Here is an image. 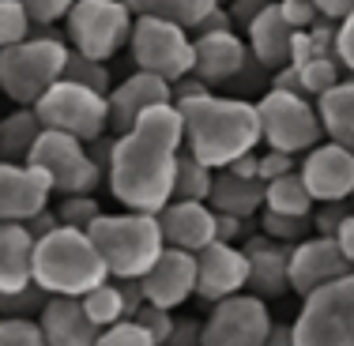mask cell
I'll return each mask as SVG.
<instances>
[{
	"label": "cell",
	"instance_id": "cell-41",
	"mask_svg": "<svg viewBox=\"0 0 354 346\" xmlns=\"http://www.w3.org/2000/svg\"><path fill=\"white\" fill-rule=\"evenodd\" d=\"M332 57L343 72L354 68V15H343L335 19V30H332Z\"/></svg>",
	"mask_w": 354,
	"mask_h": 346
},
{
	"label": "cell",
	"instance_id": "cell-3",
	"mask_svg": "<svg viewBox=\"0 0 354 346\" xmlns=\"http://www.w3.org/2000/svg\"><path fill=\"white\" fill-rule=\"evenodd\" d=\"M30 278L46 294H72V298H80L83 290L109 278V271H106L102 256H98L95 241L87 238V230L57 222L53 230L35 238V244H30Z\"/></svg>",
	"mask_w": 354,
	"mask_h": 346
},
{
	"label": "cell",
	"instance_id": "cell-20",
	"mask_svg": "<svg viewBox=\"0 0 354 346\" xmlns=\"http://www.w3.org/2000/svg\"><path fill=\"white\" fill-rule=\"evenodd\" d=\"M245 290L257 294L264 301H275L286 294V256H290V244L275 241L268 233H249L245 244Z\"/></svg>",
	"mask_w": 354,
	"mask_h": 346
},
{
	"label": "cell",
	"instance_id": "cell-52",
	"mask_svg": "<svg viewBox=\"0 0 354 346\" xmlns=\"http://www.w3.org/2000/svg\"><path fill=\"white\" fill-rule=\"evenodd\" d=\"M268 346H286V343H290V324H275V320H272V324H268V339H264Z\"/></svg>",
	"mask_w": 354,
	"mask_h": 346
},
{
	"label": "cell",
	"instance_id": "cell-14",
	"mask_svg": "<svg viewBox=\"0 0 354 346\" xmlns=\"http://www.w3.org/2000/svg\"><path fill=\"white\" fill-rule=\"evenodd\" d=\"M298 177L309 189L313 204L320 200H351L354 192V155L347 143L317 140L309 151H301Z\"/></svg>",
	"mask_w": 354,
	"mask_h": 346
},
{
	"label": "cell",
	"instance_id": "cell-40",
	"mask_svg": "<svg viewBox=\"0 0 354 346\" xmlns=\"http://www.w3.org/2000/svg\"><path fill=\"white\" fill-rule=\"evenodd\" d=\"M132 320H136L143 331L151 335V346H158V343H166V335H170L174 309H162V305H151V301H143V305L132 312Z\"/></svg>",
	"mask_w": 354,
	"mask_h": 346
},
{
	"label": "cell",
	"instance_id": "cell-28",
	"mask_svg": "<svg viewBox=\"0 0 354 346\" xmlns=\"http://www.w3.org/2000/svg\"><path fill=\"white\" fill-rule=\"evenodd\" d=\"M264 207L279 211V215H309V211H313V196H309V189L301 184L298 170L264 181Z\"/></svg>",
	"mask_w": 354,
	"mask_h": 346
},
{
	"label": "cell",
	"instance_id": "cell-1",
	"mask_svg": "<svg viewBox=\"0 0 354 346\" xmlns=\"http://www.w3.org/2000/svg\"><path fill=\"white\" fill-rule=\"evenodd\" d=\"M181 151V113L174 102L143 109L124 132H113L102 177L129 211L155 215L174 196V162Z\"/></svg>",
	"mask_w": 354,
	"mask_h": 346
},
{
	"label": "cell",
	"instance_id": "cell-13",
	"mask_svg": "<svg viewBox=\"0 0 354 346\" xmlns=\"http://www.w3.org/2000/svg\"><path fill=\"white\" fill-rule=\"evenodd\" d=\"M339 275H351V260L339 252L332 233H306L290 244L286 256V294H309L317 286L332 282Z\"/></svg>",
	"mask_w": 354,
	"mask_h": 346
},
{
	"label": "cell",
	"instance_id": "cell-25",
	"mask_svg": "<svg viewBox=\"0 0 354 346\" xmlns=\"http://www.w3.org/2000/svg\"><path fill=\"white\" fill-rule=\"evenodd\" d=\"M313 109H317L324 140H335V143H347L351 147V140H354V83H351V75L332 83L320 95H313Z\"/></svg>",
	"mask_w": 354,
	"mask_h": 346
},
{
	"label": "cell",
	"instance_id": "cell-46",
	"mask_svg": "<svg viewBox=\"0 0 354 346\" xmlns=\"http://www.w3.org/2000/svg\"><path fill=\"white\" fill-rule=\"evenodd\" d=\"M215 238H218V241H234V244H238L241 238H249V218H241V215H226V211H215Z\"/></svg>",
	"mask_w": 354,
	"mask_h": 346
},
{
	"label": "cell",
	"instance_id": "cell-33",
	"mask_svg": "<svg viewBox=\"0 0 354 346\" xmlns=\"http://www.w3.org/2000/svg\"><path fill=\"white\" fill-rule=\"evenodd\" d=\"M347 75H351V72H343L339 64H335L332 53L309 57V61L298 64V79H301V95H306V98H313V95H320V90H328L332 83L347 79Z\"/></svg>",
	"mask_w": 354,
	"mask_h": 346
},
{
	"label": "cell",
	"instance_id": "cell-44",
	"mask_svg": "<svg viewBox=\"0 0 354 346\" xmlns=\"http://www.w3.org/2000/svg\"><path fill=\"white\" fill-rule=\"evenodd\" d=\"M23 8H27V15L35 19V27H53V23L64 19V12H68L72 0H19Z\"/></svg>",
	"mask_w": 354,
	"mask_h": 346
},
{
	"label": "cell",
	"instance_id": "cell-38",
	"mask_svg": "<svg viewBox=\"0 0 354 346\" xmlns=\"http://www.w3.org/2000/svg\"><path fill=\"white\" fill-rule=\"evenodd\" d=\"M95 346H151V335L143 331L132 316H121V320H113V324L98 327Z\"/></svg>",
	"mask_w": 354,
	"mask_h": 346
},
{
	"label": "cell",
	"instance_id": "cell-6",
	"mask_svg": "<svg viewBox=\"0 0 354 346\" xmlns=\"http://www.w3.org/2000/svg\"><path fill=\"white\" fill-rule=\"evenodd\" d=\"M294 346H351L354 343V275H339L301 294V312L290 324Z\"/></svg>",
	"mask_w": 354,
	"mask_h": 346
},
{
	"label": "cell",
	"instance_id": "cell-34",
	"mask_svg": "<svg viewBox=\"0 0 354 346\" xmlns=\"http://www.w3.org/2000/svg\"><path fill=\"white\" fill-rule=\"evenodd\" d=\"M252 218H257V230L260 233H268V238H275V241H286V244H294V241L306 238V233H313L309 215H279V211L260 207Z\"/></svg>",
	"mask_w": 354,
	"mask_h": 346
},
{
	"label": "cell",
	"instance_id": "cell-16",
	"mask_svg": "<svg viewBox=\"0 0 354 346\" xmlns=\"http://www.w3.org/2000/svg\"><path fill=\"white\" fill-rule=\"evenodd\" d=\"M192 282H196V260L192 252L162 244V252L155 256V264L140 275L143 286V301L162 309H177L192 298Z\"/></svg>",
	"mask_w": 354,
	"mask_h": 346
},
{
	"label": "cell",
	"instance_id": "cell-11",
	"mask_svg": "<svg viewBox=\"0 0 354 346\" xmlns=\"http://www.w3.org/2000/svg\"><path fill=\"white\" fill-rule=\"evenodd\" d=\"M252 106H257L260 143H268V147L286 151V155H301V151H309L317 140H324L313 98L268 87Z\"/></svg>",
	"mask_w": 354,
	"mask_h": 346
},
{
	"label": "cell",
	"instance_id": "cell-5",
	"mask_svg": "<svg viewBox=\"0 0 354 346\" xmlns=\"http://www.w3.org/2000/svg\"><path fill=\"white\" fill-rule=\"evenodd\" d=\"M68 41L61 35H49L46 27H35L23 41L0 49V90L15 106H35V98L61 79Z\"/></svg>",
	"mask_w": 354,
	"mask_h": 346
},
{
	"label": "cell",
	"instance_id": "cell-15",
	"mask_svg": "<svg viewBox=\"0 0 354 346\" xmlns=\"http://www.w3.org/2000/svg\"><path fill=\"white\" fill-rule=\"evenodd\" d=\"M196 260V282H192V298L200 301H218L226 294L245 290V252L234 241H207L200 252H192Z\"/></svg>",
	"mask_w": 354,
	"mask_h": 346
},
{
	"label": "cell",
	"instance_id": "cell-8",
	"mask_svg": "<svg viewBox=\"0 0 354 346\" xmlns=\"http://www.w3.org/2000/svg\"><path fill=\"white\" fill-rule=\"evenodd\" d=\"M132 12L124 0H72L64 12V41L68 49L95 61H109L124 49Z\"/></svg>",
	"mask_w": 354,
	"mask_h": 346
},
{
	"label": "cell",
	"instance_id": "cell-24",
	"mask_svg": "<svg viewBox=\"0 0 354 346\" xmlns=\"http://www.w3.org/2000/svg\"><path fill=\"white\" fill-rule=\"evenodd\" d=\"M212 211H226V215L252 218L264 207V181L260 177H238L223 166L212 173V192H207Z\"/></svg>",
	"mask_w": 354,
	"mask_h": 346
},
{
	"label": "cell",
	"instance_id": "cell-43",
	"mask_svg": "<svg viewBox=\"0 0 354 346\" xmlns=\"http://www.w3.org/2000/svg\"><path fill=\"white\" fill-rule=\"evenodd\" d=\"M290 170H298V155H286V151H275V147H268L264 155H257V177L260 181H272V177L290 173Z\"/></svg>",
	"mask_w": 354,
	"mask_h": 346
},
{
	"label": "cell",
	"instance_id": "cell-10",
	"mask_svg": "<svg viewBox=\"0 0 354 346\" xmlns=\"http://www.w3.org/2000/svg\"><path fill=\"white\" fill-rule=\"evenodd\" d=\"M30 166H38L49 177L53 196H68V192H95L102 184V166L87 151V143L57 128H41L35 147L27 155Z\"/></svg>",
	"mask_w": 354,
	"mask_h": 346
},
{
	"label": "cell",
	"instance_id": "cell-4",
	"mask_svg": "<svg viewBox=\"0 0 354 346\" xmlns=\"http://www.w3.org/2000/svg\"><path fill=\"white\" fill-rule=\"evenodd\" d=\"M87 238L95 241L109 278H140L162 252V233L151 211H129L121 215H98L87 226Z\"/></svg>",
	"mask_w": 354,
	"mask_h": 346
},
{
	"label": "cell",
	"instance_id": "cell-9",
	"mask_svg": "<svg viewBox=\"0 0 354 346\" xmlns=\"http://www.w3.org/2000/svg\"><path fill=\"white\" fill-rule=\"evenodd\" d=\"M129 53L140 72L174 83L192 68V35L181 23L158 19V15H132L129 27Z\"/></svg>",
	"mask_w": 354,
	"mask_h": 346
},
{
	"label": "cell",
	"instance_id": "cell-29",
	"mask_svg": "<svg viewBox=\"0 0 354 346\" xmlns=\"http://www.w3.org/2000/svg\"><path fill=\"white\" fill-rule=\"evenodd\" d=\"M212 166H204L200 158H192L189 151H177L174 162V196L170 200H207L212 192Z\"/></svg>",
	"mask_w": 354,
	"mask_h": 346
},
{
	"label": "cell",
	"instance_id": "cell-37",
	"mask_svg": "<svg viewBox=\"0 0 354 346\" xmlns=\"http://www.w3.org/2000/svg\"><path fill=\"white\" fill-rule=\"evenodd\" d=\"M30 30H35V19L27 15V8L19 0H0V49L23 41Z\"/></svg>",
	"mask_w": 354,
	"mask_h": 346
},
{
	"label": "cell",
	"instance_id": "cell-17",
	"mask_svg": "<svg viewBox=\"0 0 354 346\" xmlns=\"http://www.w3.org/2000/svg\"><path fill=\"white\" fill-rule=\"evenodd\" d=\"M249 61L245 38L238 30H212V35H192V75L204 83L207 90L226 87L241 64Z\"/></svg>",
	"mask_w": 354,
	"mask_h": 346
},
{
	"label": "cell",
	"instance_id": "cell-35",
	"mask_svg": "<svg viewBox=\"0 0 354 346\" xmlns=\"http://www.w3.org/2000/svg\"><path fill=\"white\" fill-rule=\"evenodd\" d=\"M53 215H57V222H61V226L87 230V226L102 215V207H98L95 192H68V196H61V204H57Z\"/></svg>",
	"mask_w": 354,
	"mask_h": 346
},
{
	"label": "cell",
	"instance_id": "cell-31",
	"mask_svg": "<svg viewBox=\"0 0 354 346\" xmlns=\"http://www.w3.org/2000/svg\"><path fill=\"white\" fill-rule=\"evenodd\" d=\"M80 305L95 327H106V324H113V320L124 316V301H121V290H117L113 278H102V282H95L91 290H83Z\"/></svg>",
	"mask_w": 354,
	"mask_h": 346
},
{
	"label": "cell",
	"instance_id": "cell-51",
	"mask_svg": "<svg viewBox=\"0 0 354 346\" xmlns=\"http://www.w3.org/2000/svg\"><path fill=\"white\" fill-rule=\"evenodd\" d=\"M317 12L324 19H343V15H354V0H313Z\"/></svg>",
	"mask_w": 354,
	"mask_h": 346
},
{
	"label": "cell",
	"instance_id": "cell-50",
	"mask_svg": "<svg viewBox=\"0 0 354 346\" xmlns=\"http://www.w3.org/2000/svg\"><path fill=\"white\" fill-rule=\"evenodd\" d=\"M332 238H335V244H339V252L354 264V215H343L339 218V226L332 230Z\"/></svg>",
	"mask_w": 354,
	"mask_h": 346
},
{
	"label": "cell",
	"instance_id": "cell-21",
	"mask_svg": "<svg viewBox=\"0 0 354 346\" xmlns=\"http://www.w3.org/2000/svg\"><path fill=\"white\" fill-rule=\"evenodd\" d=\"M35 320H38L41 343L49 346H87L98 335V327L83 312L80 298H72V294H49Z\"/></svg>",
	"mask_w": 354,
	"mask_h": 346
},
{
	"label": "cell",
	"instance_id": "cell-7",
	"mask_svg": "<svg viewBox=\"0 0 354 346\" xmlns=\"http://www.w3.org/2000/svg\"><path fill=\"white\" fill-rule=\"evenodd\" d=\"M38 113L41 128H57V132H68V136L91 143L98 140L102 132H109V106L106 95L83 87L75 79H53L46 90L35 98L30 106Z\"/></svg>",
	"mask_w": 354,
	"mask_h": 346
},
{
	"label": "cell",
	"instance_id": "cell-23",
	"mask_svg": "<svg viewBox=\"0 0 354 346\" xmlns=\"http://www.w3.org/2000/svg\"><path fill=\"white\" fill-rule=\"evenodd\" d=\"M290 30L294 27L279 15V4H275V0H268V4L245 23V30H241V35H245L249 57H257L264 68H279V64H286Z\"/></svg>",
	"mask_w": 354,
	"mask_h": 346
},
{
	"label": "cell",
	"instance_id": "cell-27",
	"mask_svg": "<svg viewBox=\"0 0 354 346\" xmlns=\"http://www.w3.org/2000/svg\"><path fill=\"white\" fill-rule=\"evenodd\" d=\"M38 132H41V121L30 106H19L15 113H8L0 121V158H8V162H27Z\"/></svg>",
	"mask_w": 354,
	"mask_h": 346
},
{
	"label": "cell",
	"instance_id": "cell-39",
	"mask_svg": "<svg viewBox=\"0 0 354 346\" xmlns=\"http://www.w3.org/2000/svg\"><path fill=\"white\" fill-rule=\"evenodd\" d=\"M0 346H41L38 320H30V316H4V312H0Z\"/></svg>",
	"mask_w": 354,
	"mask_h": 346
},
{
	"label": "cell",
	"instance_id": "cell-53",
	"mask_svg": "<svg viewBox=\"0 0 354 346\" xmlns=\"http://www.w3.org/2000/svg\"><path fill=\"white\" fill-rule=\"evenodd\" d=\"M215 4H230V0H215Z\"/></svg>",
	"mask_w": 354,
	"mask_h": 346
},
{
	"label": "cell",
	"instance_id": "cell-22",
	"mask_svg": "<svg viewBox=\"0 0 354 346\" xmlns=\"http://www.w3.org/2000/svg\"><path fill=\"white\" fill-rule=\"evenodd\" d=\"M170 102V83L158 79L151 72H132L129 79H121L117 87H109L106 106H109V132H124L132 121L151 106Z\"/></svg>",
	"mask_w": 354,
	"mask_h": 346
},
{
	"label": "cell",
	"instance_id": "cell-2",
	"mask_svg": "<svg viewBox=\"0 0 354 346\" xmlns=\"http://www.w3.org/2000/svg\"><path fill=\"white\" fill-rule=\"evenodd\" d=\"M174 106L181 113V147L212 170H223L238 155L260 147L257 106L249 98L200 90V95L177 98Z\"/></svg>",
	"mask_w": 354,
	"mask_h": 346
},
{
	"label": "cell",
	"instance_id": "cell-12",
	"mask_svg": "<svg viewBox=\"0 0 354 346\" xmlns=\"http://www.w3.org/2000/svg\"><path fill=\"white\" fill-rule=\"evenodd\" d=\"M212 316L200 324V343L204 346H264L272 312L268 301L257 294H226V298L212 301Z\"/></svg>",
	"mask_w": 354,
	"mask_h": 346
},
{
	"label": "cell",
	"instance_id": "cell-32",
	"mask_svg": "<svg viewBox=\"0 0 354 346\" xmlns=\"http://www.w3.org/2000/svg\"><path fill=\"white\" fill-rule=\"evenodd\" d=\"M64 79H75L83 83V87L98 90V95H109V87H113V75H109L106 61H95V57H83L68 49V57H64V68H61Z\"/></svg>",
	"mask_w": 354,
	"mask_h": 346
},
{
	"label": "cell",
	"instance_id": "cell-26",
	"mask_svg": "<svg viewBox=\"0 0 354 346\" xmlns=\"http://www.w3.org/2000/svg\"><path fill=\"white\" fill-rule=\"evenodd\" d=\"M30 244L35 238L23 222H0V294L30 282Z\"/></svg>",
	"mask_w": 354,
	"mask_h": 346
},
{
	"label": "cell",
	"instance_id": "cell-36",
	"mask_svg": "<svg viewBox=\"0 0 354 346\" xmlns=\"http://www.w3.org/2000/svg\"><path fill=\"white\" fill-rule=\"evenodd\" d=\"M46 298H49V294L41 290L35 278H30L27 286H19V290L0 294V312H4V316H30V320H35L38 309L46 305Z\"/></svg>",
	"mask_w": 354,
	"mask_h": 346
},
{
	"label": "cell",
	"instance_id": "cell-49",
	"mask_svg": "<svg viewBox=\"0 0 354 346\" xmlns=\"http://www.w3.org/2000/svg\"><path fill=\"white\" fill-rule=\"evenodd\" d=\"M117 290H121V301H124V316H132L140 305H143V286L140 278H113Z\"/></svg>",
	"mask_w": 354,
	"mask_h": 346
},
{
	"label": "cell",
	"instance_id": "cell-30",
	"mask_svg": "<svg viewBox=\"0 0 354 346\" xmlns=\"http://www.w3.org/2000/svg\"><path fill=\"white\" fill-rule=\"evenodd\" d=\"M132 15H158V19H170V23H181L185 30L207 12L215 8V0H124Z\"/></svg>",
	"mask_w": 354,
	"mask_h": 346
},
{
	"label": "cell",
	"instance_id": "cell-48",
	"mask_svg": "<svg viewBox=\"0 0 354 346\" xmlns=\"http://www.w3.org/2000/svg\"><path fill=\"white\" fill-rule=\"evenodd\" d=\"M264 4H268V0H230V4H226V12H230V19H234V30L241 35V30H245V23H249Z\"/></svg>",
	"mask_w": 354,
	"mask_h": 346
},
{
	"label": "cell",
	"instance_id": "cell-47",
	"mask_svg": "<svg viewBox=\"0 0 354 346\" xmlns=\"http://www.w3.org/2000/svg\"><path fill=\"white\" fill-rule=\"evenodd\" d=\"M166 343H177V346L200 343V320H192V316L174 320V324H170V335H166Z\"/></svg>",
	"mask_w": 354,
	"mask_h": 346
},
{
	"label": "cell",
	"instance_id": "cell-18",
	"mask_svg": "<svg viewBox=\"0 0 354 346\" xmlns=\"http://www.w3.org/2000/svg\"><path fill=\"white\" fill-rule=\"evenodd\" d=\"M49 177L30 162L0 158V222H27L35 211L49 207Z\"/></svg>",
	"mask_w": 354,
	"mask_h": 346
},
{
	"label": "cell",
	"instance_id": "cell-19",
	"mask_svg": "<svg viewBox=\"0 0 354 346\" xmlns=\"http://www.w3.org/2000/svg\"><path fill=\"white\" fill-rule=\"evenodd\" d=\"M162 244L185 252H200L207 241H215V211L207 200H166L155 211Z\"/></svg>",
	"mask_w": 354,
	"mask_h": 346
},
{
	"label": "cell",
	"instance_id": "cell-42",
	"mask_svg": "<svg viewBox=\"0 0 354 346\" xmlns=\"http://www.w3.org/2000/svg\"><path fill=\"white\" fill-rule=\"evenodd\" d=\"M317 211H309V226H313V233H332L335 226H339L343 215H351V200H320L313 204Z\"/></svg>",
	"mask_w": 354,
	"mask_h": 346
},
{
	"label": "cell",
	"instance_id": "cell-45",
	"mask_svg": "<svg viewBox=\"0 0 354 346\" xmlns=\"http://www.w3.org/2000/svg\"><path fill=\"white\" fill-rule=\"evenodd\" d=\"M275 4H279V15L290 23L294 30H306V27H313V23L320 19L313 0H275Z\"/></svg>",
	"mask_w": 354,
	"mask_h": 346
}]
</instances>
